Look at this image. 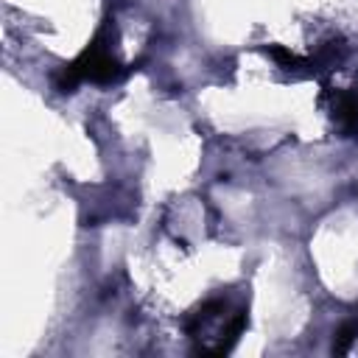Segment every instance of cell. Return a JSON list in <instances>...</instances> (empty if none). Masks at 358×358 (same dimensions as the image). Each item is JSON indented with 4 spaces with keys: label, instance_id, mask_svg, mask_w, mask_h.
Returning <instances> with one entry per match:
<instances>
[{
    "label": "cell",
    "instance_id": "cell-1",
    "mask_svg": "<svg viewBox=\"0 0 358 358\" xmlns=\"http://www.w3.org/2000/svg\"><path fill=\"white\" fill-rule=\"evenodd\" d=\"M224 310H227V302H224V299H210V302H204L201 308H196V310L185 319L187 336L199 338ZM243 327H246V310H232V313L224 319V324H221V330H218V336H215V350H213V355L227 352V350L238 341V336L243 333Z\"/></svg>",
    "mask_w": 358,
    "mask_h": 358
},
{
    "label": "cell",
    "instance_id": "cell-2",
    "mask_svg": "<svg viewBox=\"0 0 358 358\" xmlns=\"http://www.w3.org/2000/svg\"><path fill=\"white\" fill-rule=\"evenodd\" d=\"M333 115L344 129H358V92H336Z\"/></svg>",
    "mask_w": 358,
    "mask_h": 358
},
{
    "label": "cell",
    "instance_id": "cell-3",
    "mask_svg": "<svg viewBox=\"0 0 358 358\" xmlns=\"http://www.w3.org/2000/svg\"><path fill=\"white\" fill-rule=\"evenodd\" d=\"M266 53H268L280 67H285V70H299V67H305V59H299L296 53H291V50L282 48V45H266Z\"/></svg>",
    "mask_w": 358,
    "mask_h": 358
}]
</instances>
